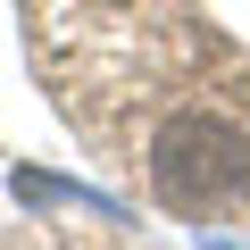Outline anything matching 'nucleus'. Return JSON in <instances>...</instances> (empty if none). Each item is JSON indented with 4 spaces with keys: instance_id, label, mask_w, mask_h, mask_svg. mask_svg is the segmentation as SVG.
<instances>
[{
    "instance_id": "obj_1",
    "label": "nucleus",
    "mask_w": 250,
    "mask_h": 250,
    "mask_svg": "<svg viewBox=\"0 0 250 250\" xmlns=\"http://www.w3.org/2000/svg\"><path fill=\"white\" fill-rule=\"evenodd\" d=\"M142 184L167 217H233L250 200V125L225 117V108H167L142 142Z\"/></svg>"
},
{
    "instance_id": "obj_2",
    "label": "nucleus",
    "mask_w": 250,
    "mask_h": 250,
    "mask_svg": "<svg viewBox=\"0 0 250 250\" xmlns=\"http://www.w3.org/2000/svg\"><path fill=\"white\" fill-rule=\"evenodd\" d=\"M0 250H9V242H0Z\"/></svg>"
}]
</instances>
